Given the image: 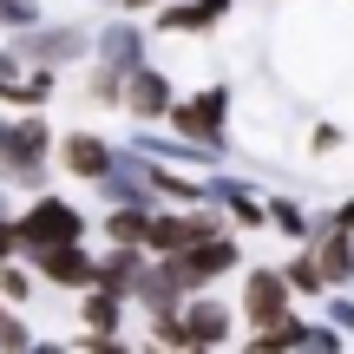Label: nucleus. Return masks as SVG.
<instances>
[{
  "label": "nucleus",
  "instance_id": "1",
  "mask_svg": "<svg viewBox=\"0 0 354 354\" xmlns=\"http://www.w3.org/2000/svg\"><path fill=\"white\" fill-rule=\"evenodd\" d=\"M289 289H295V282L289 276H269V269H263V276H250V322L276 328V322L289 315Z\"/></svg>",
  "mask_w": 354,
  "mask_h": 354
},
{
  "label": "nucleus",
  "instance_id": "2",
  "mask_svg": "<svg viewBox=\"0 0 354 354\" xmlns=\"http://www.w3.org/2000/svg\"><path fill=\"white\" fill-rule=\"evenodd\" d=\"M315 263H322V276H328V282H348L354 276V236H348V223H328Z\"/></svg>",
  "mask_w": 354,
  "mask_h": 354
},
{
  "label": "nucleus",
  "instance_id": "3",
  "mask_svg": "<svg viewBox=\"0 0 354 354\" xmlns=\"http://www.w3.org/2000/svg\"><path fill=\"white\" fill-rule=\"evenodd\" d=\"M230 263H236V250H230V243H203V250H190L184 263H177V282H203V276H223Z\"/></svg>",
  "mask_w": 354,
  "mask_h": 354
},
{
  "label": "nucleus",
  "instance_id": "4",
  "mask_svg": "<svg viewBox=\"0 0 354 354\" xmlns=\"http://www.w3.org/2000/svg\"><path fill=\"white\" fill-rule=\"evenodd\" d=\"M177 125H184V131H203V138H216V125H223V92H203V99H190L184 112H177Z\"/></svg>",
  "mask_w": 354,
  "mask_h": 354
},
{
  "label": "nucleus",
  "instance_id": "5",
  "mask_svg": "<svg viewBox=\"0 0 354 354\" xmlns=\"http://www.w3.org/2000/svg\"><path fill=\"white\" fill-rule=\"evenodd\" d=\"M73 230H79V223L66 216V203H39V216H26V236H33V243H39V236H46V243H66Z\"/></svg>",
  "mask_w": 354,
  "mask_h": 354
},
{
  "label": "nucleus",
  "instance_id": "6",
  "mask_svg": "<svg viewBox=\"0 0 354 354\" xmlns=\"http://www.w3.org/2000/svg\"><path fill=\"white\" fill-rule=\"evenodd\" d=\"M66 165H73V171H105V151H99V145H92V138H73V145H66Z\"/></svg>",
  "mask_w": 354,
  "mask_h": 354
},
{
  "label": "nucleus",
  "instance_id": "7",
  "mask_svg": "<svg viewBox=\"0 0 354 354\" xmlns=\"http://www.w3.org/2000/svg\"><path fill=\"white\" fill-rule=\"evenodd\" d=\"M223 7H230V0H203V7H177V13H171V26H210V20H223Z\"/></svg>",
  "mask_w": 354,
  "mask_h": 354
},
{
  "label": "nucleus",
  "instance_id": "8",
  "mask_svg": "<svg viewBox=\"0 0 354 354\" xmlns=\"http://www.w3.org/2000/svg\"><path fill=\"white\" fill-rule=\"evenodd\" d=\"M46 276H53V282H86V276H92V269H86V263H79V256H73V250H59V256H46Z\"/></svg>",
  "mask_w": 354,
  "mask_h": 354
},
{
  "label": "nucleus",
  "instance_id": "9",
  "mask_svg": "<svg viewBox=\"0 0 354 354\" xmlns=\"http://www.w3.org/2000/svg\"><path fill=\"white\" fill-rule=\"evenodd\" d=\"M276 223H282V230H289V236H308V216H302V210H295V203H276Z\"/></svg>",
  "mask_w": 354,
  "mask_h": 354
},
{
  "label": "nucleus",
  "instance_id": "10",
  "mask_svg": "<svg viewBox=\"0 0 354 354\" xmlns=\"http://www.w3.org/2000/svg\"><path fill=\"white\" fill-rule=\"evenodd\" d=\"M335 315H342V328H354V302H335Z\"/></svg>",
  "mask_w": 354,
  "mask_h": 354
}]
</instances>
